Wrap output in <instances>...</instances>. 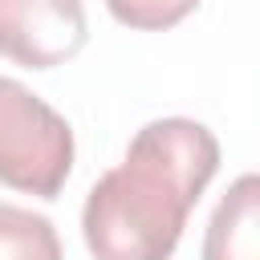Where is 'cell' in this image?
I'll use <instances>...</instances> for the list:
<instances>
[{"label":"cell","instance_id":"6da1fadb","mask_svg":"<svg viewBox=\"0 0 260 260\" xmlns=\"http://www.w3.org/2000/svg\"><path fill=\"white\" fill-rule=\"evenodd\" d=\"M219 171V138L195 118L146 122L81 207L93 260H171L191 207Z\"/></svg>","mask_w":260,"mask_h":260},{"label":"cell","instance_id":"7a4b0ae2","mask_svg":"<svg viewBox=\"0 0 260 260\" xmlns=\"http://www.w3.org/2000/svg\"><path fill=\"white\" fill-rule=\"evenodd\" d=\"M69 171V122L16 77H0V183L37 199H57Z\"/></svg>","mask_w":260,"mask_h":260},{"label":"cell","instance_id":"3957f363","mask_svg":"<svg viewBox=\"0 0 260 260\" xmlns=\"http://www.w3.org/2000/svg\"><path fill=\"white\" fill-rule=\"evenodd\" d=\"M81 0H0V57L24 69H57L85 49Z\"/></svg>","mask_w":260,"mask_h":260},{"label":"cell","instance_id":"277c9868","mask_svg":"<svg viewBox=\"0 0 260 260\" xmlns=\"http://www.w3.org/2000/svg\"><path fill=\"white\" fill-rule=\"evenodd\" d=\"M203 260H260V171L240 175L215 203Z\"/></svg>","mask_w":260,"mask_h":260},{"label":"cell","instance_id":"5b68a950","mask_svg":"<svg viewBox=\"0 0 260 260\" xmlns=\"http://www.w3.org/2000/svg\"><path fill=\"white\" fill-rule=\"evenodd\" d=\"M0 260H61V236L49 215L0 203Z\"/></svg>","mask_w":260,"mask_h":260},{"label":"cell","instance_id":"8992f818","mask_svg":"<svg viewBox=\"0 0 260 260\" xmlns=\"http://www.w3.org/2000/svg\"><path fill=\"white\" fill-rule=\"evenodd\" d=\"M106 8L126 28L162 32V28H175L179 20H187L199 8V0H106Z\"/></svg>","mask_w":260,"mask_h":260}]
</instances>
